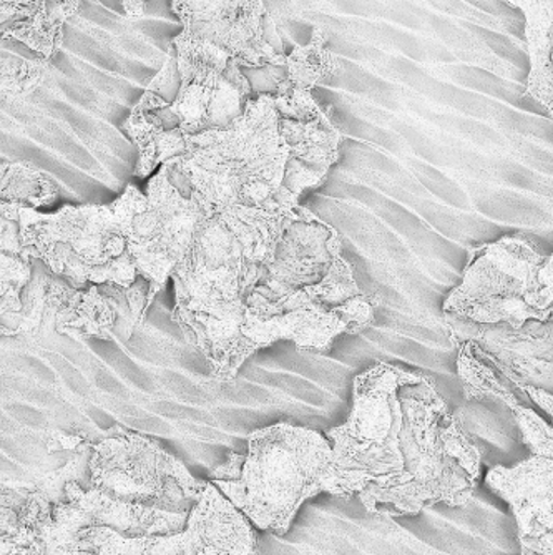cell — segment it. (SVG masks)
<instances>
[{
  "label": "cell",
  "instance_id": "obj_19",
  "mask_svg": "<svg viewBox=\"0 0 553 555\" xmlns=\"http://www.w3.org/2000/svg\"><path fill=\"white\" fill-rule=\"evenodd\" d=\"M59 185L25 162H0V205L39 208L55 204Z\"/></svg>",
  "mask_w": 553,
  "mask_h": 555
},
{
  "label": "cell",
  "instance_id": "obj_3",
  "mask_svg": "<svg viewBox=\"0 0 553 555\" xmlns=\"http://www.w3.org/2000/svg\"><path fill=\"white\" fill-rule=\"evenodd\" d=\"M483 451L468 438L426 374L402 370L398 406L356 498L377 516L464 507L479 486Z\"/></svg>",
  "mask_w": 553,
  "mask_h": 555
},
{
  "label": "cell",
  "instance_id": "obj_21",
  "mask_svg": "<svg viewBox=\"0 0 553 555\" xmlns=\"http://www.w3.org/2000/svg\"><path fill=\"white\" fill-rule=\"evenodd\" d=\"M50 61L18 42H0V93L15 96L36 92L49 72Z\"/></svg>",
  "mask_w": 553,
  "mask_h": 555
},
{
  "label": "cell",
  "instance_id": "obj_15",
  "mask_svg": "<svg viewBox=\"0 0 553 555\" xmlns=\"http://www.w3.org/2000/svg\"><path fill=\"white\" fill-rule=\"evenodd\" d=\"M82 0H0V42H18L40 57L52 61L64 27Z\"/></svg>",
  "mask_w": 553,
  "mask_h": 555
},
{
  "label": "cell",
  "instance_id": "obj_4",
  "mask_svg": "<svg viewBox=\"0 0 553 555\" xmlns=\"http://www.w3.org/2000/svg\"><path fill=\"white\" fill-rule=\"evenodd\" d=\"M258 531L284 535L308 499H348L326 436L278 423L248 438L245 454L230 452L208 479Z\"/></svg>",
  "mask_w": 553,
  "mask_h": 555
},
{
  "label": "cell",
  "instance_id": "obj_17",
  "mask_svg": "<svg viewBox=\"0 0 553 555\" xmlns=\"http://www.w3.org/2000/svg\"><path fill=\"white\" fill-rule=\"evenodd\" d=\"M525 17L530 74L527 92L553 114V0H504Z\"/></svg>",
  "mask_w": 553,
  "mask_h": 555
},
{
  "label": "cell",
  "instance_id": "obj_12",
  "mask_svg": "<svg viewBox=\"0 0 553 555\" xmlns=\"http://www.w3.org/2000/svg\"><path fill=\"white\" fill-rule=\"evenodd\" d=\"M343 249L334 227L308 208L298 207L284 221L283 229L262 264L258 280L242 302H273L290 293L320 283Z\"/></svg>",
  "mask_w": 553,
  "mask_h": 555
},
{
  "label": "cell",
  "instance_id": "obj_7",
  "mask_svg": "<svg viewBox=\"0 0 553 555\" xmlns=\"http://www.w3.org/2000/svg\"><path fill=\"white\" fill-rule=\"evenodd\" d=\"M114 205L133 267L149 286V311L153 299L189 257L208 208L171 160L156 170L146 193L127 185Z\"/></svg>",
  "mask_w": 553,
  "mask_h": 555
},
{
  "label": "cell",
  "instance_id": "obj_13",
  "mask_svg": "<svg viewBox=\"0 0 553 555\" xmlns=\"http://www.w3.org/2000/svg\"><path fill=\"white\" fill-rule=\"evenodd\" d=\"M99 288V285L74 288L68 283H62L61 278L49 270L43 276L39 271L33 276L30 270L29 282L22 289V295H27L25 298L21 296L22 310L8 317L18 318L12 335L54 327L55 332L77 341L111 338L117 323V308Z\"/></svg>",
  "mask_w": 553,
  "mask_h": 555
},
{
  "label": "cell",
  "instance_id": "obj_22",
  "mask_svg": "<svg viewBox=\"0 0 553 555\" xmlns=\"http://www.w3.org/2000/svg\"><path fill=\"white\" fill-rule=\"evenodd\" d=\"M520 429L522 444L532 452V456H553L552 426L546 424L530 406H517L511 411Z\"/></svg>",
  "mask_w": 553,
  "mask_h": 555
},
{
  "label": "cell",
  "instance_id": "obj_10",
  "mask_svg": "<svg viewBox=\"0 0 553 555\" xmlns=\"http://www.w3.org/2000/svg\"><path fill=\"white\" fill-rule=\"evenodd\" d=\"M205 485L145 436L118 431L90 449L89 488L124 504L190 514Z\"/></svg>",
  "mask_w": 553,
  "mask_h": 555
},
{
  "label": "cell",
  "instance_id": "obj_2",
  "mask_svg": "<svg viewBox=\"0 0 553 555\" xmlns=\"http://www.w3.org/2000/svg\"><path fill=\"white\" fill-rule=\"evenodd\" d=\"M377 301L356 283L351 264L339 257L320 283L273 302L218 301L175 295V323L202 352L217 382H233L259 349L278 341L299 351H324L340 335H358L374 321Z\"/></svg>",
  "mask_w": 553,
  "mask_h": 555
},
{
  "label": "cell",
  "instance_id": "obj_5",
  "mask_svg": "<svg viewBox=\"0 0 553 555\" xmlns=\"http://www.w3.org/2000/svg\"><path fill=\"white\" fill-rule=\"evenodd\" d=\"M0 215L17 223L22 258L39 261L74 288L130 289L139 280L114 202L65 205L55 214L2 204Z\"/></svg>",
  "mask_w": 553,
  "mask_h": 555
},
{
  "label": "cell",
  "instance_id": "obj_16",
  "mask_svg": "<svg viewBox=\"0 0 553 555\" xmlns=\"http://www.w3.org/2000/svg\"><path fill=\"white\" fill-rule=\"evenodd\" d=\"M268 70L274 79L271 93L278 100L306 105L316 102L312 90L339 70V62L327 49L326 33L316 27L306 46L295 47L292 54L284 55L280 67Z\"/></svg>",
  "mask_w": 553,
  "mask_h": 555
},
{
  "label": "cell",
  "instance_id": "obj_23",
  "mask_svg": "<svg viewBox=\"0 0 553 555\" xmlns=\"http://www.w3.org/2000/svg\"><path fill=\"white\" fill-rule=\"evenodd\" d=\"M146 2H149V0H120L125 17L130 18V21H137V18L143 17Z\"/></svg>",
  "mask_w": 553,
  "mask_h": 555
},
{
  "label": "cell",
  "instance_id": "obj_18",
  "mask_svg": "<svg viewBox=\"0 0 553 555\" xmlns=\"http://www.w3.org/2000/svg\"><path fill=\"white\" fill-rule=\"evenodd\" d=\"M458 373L462 385H464V395L467 401L493 399V401L502 402L511 411L517 406H527L524 399L527 396L520 389L515 388L504 374H500L489 361L472 351L467 343H458Z\"/></svg>",
  "mask_w": 553,
  "mask_h": 555
},
{
  "label": "cell",
  "instance_id": "obj_20",
  "mask_svg": "<svg viewBox=\"0 0 553 555\" xmlns=\"http://www.w3.org/2000/svg\"><path fill=\"white\" fill-rule=\"evenodd\" d=\"M30 278V260L22 258L18 227L0 215V318L22 310V289Z\"/></svg>",
  "mask_w": 553,
  "mask_h": 555
},
{
  "label": "cell",
  "instance_id": "obj_8",
  "mask_svg": "<svg viewBox=\"0 0 553 555\" xmlns=\"http://www.w3.org/2000/svg\"><path fill=\"white\" fill-rule=\"evenodd\" d=\"M290 214L206 210L184 263L175 271V292L218 301H243Z\"/></svg>",
  "mask_w": 553,
  "mask_h": 555
},
{
  "label": "cell",
  "instance_id": "obj_1",
  "mask_svg": "<svg viewBox=\"0 0 553 555\" xmlns=\"http://www.w3.org/2000/svg\"><path fill=\"white\" fill-rule=\"evenodd\" d=\"M345 137L326 115L293 117L271 93L249 99L224 129L187 139L173 167L208 210L292 214L326 180Z\"/></svg>",
  "mask_w": 553,
  "mask_h": 555
},
{
  "label": "cell",
  "instance_id": "obj_6",
  "mask_svg": "<svg viewBox=\"0 0 553 555\" xmlns=\"http://www.w3.org/2000/svg\"><path fill=\"white\" fill-rule=\"evenodd\" d=\"M553 258L522 235L468 249L462 282L443 301L447 317L477 324L552 320Z\"/></svg>",
  "mask_w": 553,
  "mask_h": 555
},
{
  "label": "cell",
  "instance_id": "obj_14",
  "mask_svg": "<svg viewBox=\"0 0 553 555\" xmlns=\"http://www.w3.org/2000/svg\"><path fill=\"white\" fill-rule=\"evenodd\" d=\"M486 485L514 513L520 555H553V461L532 456L515 466H493Z\"/></svg>",
  "mask_w": 553,
  "mask_h": 555
},
{
  "label": "cell",
  "instance_id": "obj_9",
  "mask_svg": "<svg viewBox=\"0 0 553 555\" xmlns=\"http://www.w3.org/2000/svg\"><path fill=\"white\" fill-rule=\"evenodd\" d=\"M183 29L170 42L178 67H280L283 47L268 39L273 29L262 0H171Z\"/></svg>",
  "mask_w": 553,
  "mask_h": 555
},
{
  "label": "cell",
  "instance_id": "obj_11",
  "mask_svg": "<svg viewBox=\"0 0 553 555\" xmlns=\"http://www.w3.org/2000/svg\"><path fill=\"white\" fill-rule=\"evenodd\" d=\"M443 317L452 341L467 343L472 351L552 416V320L512 327L507 323L477 324Z\"/></svg>",
  "mask_w": 553,
  "mask_h": 555
}]
</instances>
